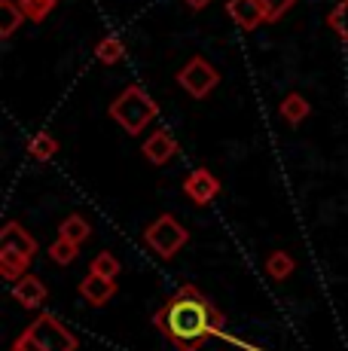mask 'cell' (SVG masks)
I'll return each instance as SVG.
<instances>
[{"label": "cell", "instance_id": "9", "mask_svg": "<svg viewBox=\"0 0 348 351\" xmlns=\"http://www.w3.org/2000/svg\"><path fill=\"white\" fill-rule=\"evenodd\" d=\"M140 153L147 156L150 165H165V162H171V156L177 153V141H174L165 128H159V132H153L150 138L144 141Z\"/></svg>", "mask_w": 348, "mask_h": 351}, {"label": "cell", "instance_id": "4", "mask_svg": "<svg viewBox=\"0 0 348 351\" xmlns=\"http://www.w3.org/2000/svg\"><path fill=\"white\" fill-rule=\"evenodd\" d=\"M22 339H28L34 348L40 351H77L79 348V339L64 327L55 315L43 312L34 324H28L22 333Z\"/></svg>", "mask_w": 348, "mask_h": 351}, {"label": "cell", "instance_id": "12", "mask_svg": "<svg viewBox=\"0 0 348 351\" xmlns=\"http://www.w3.org/2000/svg\"><path fill=\"white\" fill-rule=\"evenodd\" d=\"M25 19L28 16H25V10L18 6V0H0V40H10Z\"/></svg>", "mask_w": 348, "mask_h": 351}, {"label": "cell", "instance_id": "8", "mask_svg": "<svg viewBox=\"0 0 348 351\" xmlns=\"http://www.w3.org/2000/svg\"><path fill=\"white\" fill-rule=\"evenodd\" d=\"M226 10L242 31H253L257 25L266 22V10L260 0H226Z\"/></svg>", "mask_w": 348, "mask_h": 351}, {"label": "cell", "instance_id": "6", "mask_svg": "<svg viewBox=\"0 0 348 351\" xmlns=\"http://www.w3.org/2000/svg\"><path fill=\"white\" fill-rule=\"evenodd\" d=\"M177 83H180V89H184L186 95L208 98L211 92L217 89L220 77H217V71L205 62V58H190V62L177 71Z\"/></svg>", "mask_w": 348, "mask_h": 351}, {"label": "cell", "instance_id": "5", "mask_svg": "<svg viewBox=\"0 0 348 351\" xmlns=\"http://www.w3.org/2000/svg\"><path fill=\"white\" fill-rule=\"evenodd\" d=\"M144 241H147V247L156 251L162 260H171V256L190 241V232H186V226H180L177 217L159 214V217L144 229Z\"/></svg>", "mask_w": 348, "mask_h": 351}, {"label": "cell", "instance_id": "14", "mask_svg": "<svg viewBox=\"0 0 348 351\" xmlns=\"http://www.w3.org/2000/svg\"><path fill=\"white\" fill-rule=\"evenodd\" d=\"M58 235H62V239H68V241H73V245H83V241L92 235V226H89V220H86L83 214H71V217L62 220Z\"/></svg>", "mask_w": 348, "mask_h": 351}, {"label": "cell", "instance_id": "20", "mask_svg": "<svg viewBox=\"0 0 348 351\" xmlns=\"http://www.w3.org/2000/svg\"><path fill=\"white\" fill-rule=\"evenodd\" d=\"M89 272L92 275H101V278H110V281H116V275H119V260L113 256L110 251H101L92 260V266H89Z\"/></svg>", "mask_w": 348, "mask_h": 351}, {"label": "cell", "instance_id": "22", "mask_svg": "<svg viewBox=\"0 0 348 351\" xmlns=\"http://www.w3.org/2000/svg\"><path fill=\"white\" fill-rule=\"evenodd\" d=\"M260 3H263V10H266V22H278L284 12L293 10L297 0H260Z\"/></svg>", "mask_w": 348, "mask_h": 351}, {"label": "cell", "instance_id": "17", "mask_svg": "<svg viewBox=\"0 0 348 351\" xmlns=\"http://www.w3.org/2000/svg\"><path fill=\"white\" fill-rule=\"evenodd\" d=\"M293 269H297V260H293V256L287 254V251H275V254L266 256V272H269L275 281L290 278Z\"/></svg>", "mask_w": 348, "mask_h": 351}, {"label": "cell", "instance_id": "15", "mask_svg": "<svg viewBox=\"0 0 348 351\" xmlns=\"http://www.w3.org/2000/svg\"><path fill=\"white\" fill-rule=\"evenodd\" d=\"M123 56H125V46H123V40L113 37V34H107V37H101L95 43V58L101 64H116V62H123Z\"/></svg>", "mask_w": 348, "mask_h": 351}, {"label": "cell", "instance_id": "7", "mask_svg": "<svg viewBox=\"0 0 348 351\" xmlns=\"http://www.w3.org/2000/svg\"><path fill=\"white\" fill-rule=\"evenodd\" d=\"M184 193H186V199H192L196 205H211L214 195L220 193V180L214 178L208 168H196V171L184 180Z\"/></svg>", "mask_w": 348, "mask_h": 351}, {"label": "cell", "instance_id": "21", "mask_svg": "<svg viewBox=\"0 0 348 351\" xmlns=\"http://www.w3.org/2000/svg\"><path fill=\"white\" fill-rule=\"evenodd\" d=\"M18 6L25 10V16H28L31 22H43V19L58 6V0H18Z\"/></svg>", "mask_w": 348, "mask_h": 351}, {"label": "cell", "instance_id": "2", "mask_svg": "<svg viewBox=\"0 0 348 351\" xmlns=\"http://www.w3.org/2000/svg\"><path fill=\"white\" fill-rule=\"evenodd\" d=\"M34 256H37L34 235L25 232V226H18L16 220H10L3 226V232H0V275L6 281L25 278Z\"/></svg>", "mask_w": 348, "mask_h": 351}, {"label": "cell", "instance_id": "11", "mask_svg": "<svg viewBox=\"0 0 348 351\" xmlns=\"http://www.w3.org/2000/svg\"><path fill=\"white\" fill-rule=\"evenodd\" d=\"M12 300L25 308H40L46 302V285L37 275H25V278L12 281Z\"/></svg>", "mask_w": 348, "mask_h": 351}, {"label": "cell", "instance_id": "24", "mask_svg": "<svg viewBox=\"0 0 348 351\" xmlns=\"http://www.w3.org/2000/svg\"><path fill=\"white\" fill-rule=\"evenodd\" d=\"M186 6H190V10H205V6L211 3V0H184Z\"/></svg>", "mask_w": 348, "mask_h": 351}, {"label": "cell", "instance_id": "16", "mask_svg": "<svg viewBox=\"0 0 348 351\" xmlns=\"http://www.w3.org/2000/svg\"><path fill=\"white\" fill-rule=\"evenodd\" d=\"M28 153H31V159H37V162H49L58 153V141L52 138L49 132H37L34 138L28 141Z\"/></svg>", "mask_w": 348, "mask_h": 351}, {"label": "cell", "instance_id": "10", "mask_svg": "<svg viewBox=\"0 0 348 351\" xmlns=\"http://www.w3.org/2000/svg\"><path fill=\"white\" fill-rule=\"evenodd\" d=\"M113 293H116V281L101 278V275H92L89 272L83 281H79V296H83L89 306H95V308L107 306V302L113 300Z\"/></svg>", "mask_w": 348, "mask_h": 351}, {"label": "cell", "instance_id": "3", "mask_svg": "<svg viewBox=\"0 0 348 351\" xmlns=\"http://www.w3.org/2000/svg\"><path fill=\"white\" fill-rule=\"evenodd\" d=\"M110 119L119 123L129 134H140L153 119L159 117V104L147 95L140 86H129L116 101L110 104Z\"/></svg>", "mask_w": 348, "mask_h": 351}, {"label": "cell", "instance_id": "19", "mask_svg": "<svg viewBox=\"0 0 348 351\" xmlns=\"http://www.w3.org/2000/svg\"><path fill=\"white\" fill-rule=\"evenodd\" d=\"M327 25H330V28L336 31V37L348 46V0H339V3L333 6L330 16H327Z\"/></svg>", "mask_w": 348, "mask_h": 351}, {"label": "cell", "instance_id": "23", "mask_svg": "<svg viewBox=\"0 0 348 351\" xmlns=\"http://www.w3.org/2000/svg\"><path fill=\"white\" fill-rule=\"evenodd\" d=\"M10 351H40V348H34L28 339H22V336H18V339H16V346H12Z\"/></svg>", "mask_w": 348, "mask_h": 351}, {"label": "cell", "instance_id": "18", "mask_svg": "<svg viewBox=\"0 0 348 351\" xmlns=\"http://www.w3.org/2000/svg\"><path fill=\"white\" fill-rule=\"evenodd\" d=\"M77 256H79V245H73V241L62 239V235H58V239L49 245V260H55L58 266H71Z\"/></svg>", "mask_w": 348, "mask_h": 351}, {"label": "cell", "instance_id": "1", "mask_svg": "<svg viewBox=\"0 0 348 351\" xmlns=\"http://www.w3.org/2000/svg\"><path fill=\"white\" fill-rule=\"evenodd\" d=\"M153 324L177 351H199L205 339L223 336L226 318L196 285H180L177 293L159 306Z\"/></svg>", "mask_w": 348, "mask_h": 351}, {"label": "cell", "instance_id": "13", "mask_svg": "<svg viewBox=\"0 0 348 351\" xmlns=\"http://www.w3.org/2000/svg\"><path fill=\"white\" fill-rule=\"evenodd\" d=\"M309 113H312V104L299 95V92H290V95L281 101V119H284V123H290V125L303 123Z\"/></svg>", "mask_w": 348, "mask_h": 351}]
</instances>
